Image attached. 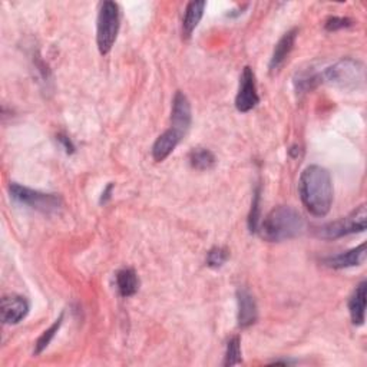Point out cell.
<instances>
[{
    "mask_svg": "<svg viewBox=\"0 0 367 367\" xmlns=\"http://www.w3.org/2000/svg\"><path fill=\"white\" fill-rule=\"evenodd\" d=\"M303 205L314 217H326L333 204V181L330 172L320 165L307 167L299 181Z\"/></svg>",
    "mask_w": 367,
    "mask_h": 367,
    "instance_id": "1",
    "label": "cell"
},
{
    "mask_svg": "<svg viewBox=\"0 0 367 367\" xmlns=\"http://www.w3.org/2000/svg\"><path fill=\"white\" fill-rule=\"evenodd\" d=\"M304 228L303 215L293 207L281 205L266 215L257 231L269 242H281L299 237Z\"/></svg>",
    "mask_w": 367,
    "mask_h": 367,
    "instance_id": "2",
    "label": "cell"
},
{
    "mask_svg": "<svg viewBox=\"0 0 367 367\" xmlns=\"http://www.w3.org/2000/svg\"><path fill=\"white\" fill-rule=\"evenodd\" d=\"M321 83L326 82L331 86L346 89V91H354L360 89L364 85L366 81V72L364 65L360 61L344 58L334 65L324 69L321 73Z\"/></svg>",
    "mask_w": 367,
    "mask_h": 367,
    "instance_id": "3",
    "label": "cell"
},
{
    "mask_svg": "<svg viewBox=\"0 0 367 367\" xmlns=\"http://www.w3.org/2000/svg\"><path fill=\"white\" fill-rule=\"evenodd\" d=\"M120 26V11L115 2L100 4L96 21V45L100 55H108L118 38Z\"/></svg>",
    "mask_w": 367,
    "mask_h": 367,
    "instance_id": "4",
    "label": "cell"
},
{
    "mask_svg": "<svg viewBox=\"0 0 367 367\" xmlns=\"http://www.w3.org/2000/svg\"><path fill=\"white\" fill-rule=\"evenodd\" d=\"M11 197L22 205H26L32 210L41 211L43 214L56 212L62 207V198L56 194H46L38 190H32L16 182L9 185Z\"/></svg>",
    "mask_w": 367,
    "mask_h": 367,
    "instance_id": "5",
    "label": "cell"
},
{
    "mask_svg": "<svg viewBox=\"0 0 367 367\" xmlns=\"http://www.w3.org/2000/svg\"><path fill=\"white\" fill-rule=\"evenodd\" d=\"M367 228V208L364 204L357 207L348 215L329 222L320 228L319 235L326 239H337L350 234L364 232Z\"/></svg>",
    "mask_w": 367,
    "mask_h": 367,
    "instance_id": "6",
    "label": "cell"
},
{
    "mask_svg": "<svg viewBox=\"0 0 367 367\" xmlns=\"http://www.w3.org/2000/svg\"><path fill=\"white\" fill-rule=\"evenodd\" d=\"M260 102V96L257 92V83L254 72L250 66H246L242 69V73L239 76V86L235 96V108L246 113L253 110Z\"/></svg>",
    "mask_w": 367,
    "mask_h": 367,
    "instance_id": "7",
    "label": "cell"
},
{
    "mask_svg": "<svg viewBox=\"0 0 367 367\" xmlns=\"http://www.w3.org/2000/svg\"><path fill=\"white\" fill-rule=\"evenodd\" d=\"M31 310L29 301L24 296L9 294L2 299V307H0V316H2L4 324H18L21 323Z\"/></svg>",
    "mask_w": 367,
    "mask_h": 367,
    "instance_id": "8",
    "label": "cell"
},
{
    "mask_svg": "<svg viewBox=\"0 0 367 367\" xmlns=\"http://www.w3.org/2000/svg\"><path fill=\"white\" fill-rule=\"evenodd\" d=\"M192 120V112H191V103L188 98L178 91L172 99V110H171V128L178 131L185 137L187 131L191 127Z\"/></svg>",
    "mask_w": 367,
    "mask_h": 367,
    "instance_id": "9",
    "label": "cell"
},
{
    "mask_svg": "<svg viewBox=\"0 0 367 367\" xmlns=\"http://www.w3.org/2000/svg\"><path fill=\"white\" fill-rule=\"evenodd\" d=\"M237 304H238V326L241 329H247L253 326L259 319V309L256 299L247 289L237 290Z\"/></svg>",
    "mask_w": 367,
    "mask_h": 367,
    "instance_id": "10",
    "label": "cell"
},
{
    "mask_svg": "<svg viewBox=\"0 0 367 367\" xmlns=\"http://www.w3.org/2000/svg\"><path fill=\"white\" fill-rule=\"evenodd\" d=\"M366 244H360L358 247L351 249L346 253H340L333 257H327L323 260L324 266L334 269V270H341V269H351V267H358L363 266L366 262Z\"/></svg>",
    "mask_w": 367,
    "mask_h": 367,
    "instance_id": "11",
    "label": "cell"
},
{
    "mask_svg": "<svg viewBox=\"0 0 367 367\" xmlns=\"http://www.w3.org/2000/svg\"><path fill=\"white\" fill-rule=\"evenodd\" d=\"M182 138H184V135L180 134L178 131H175L172 128L167 130L154 143L153 158L157 162H162L164 160H167L174 153V150L178 147V144L182 141Z\"/></svg>",
    "mask_w": 367,
    "mask_h": 367,
    "instance_id": "12",
    "label": "cell"
},
{
    "mask_svg": "<svg viewBox=\"0 0 367 367\" xmlns=\"http://www.w3.org/2000/svg\"><path fill=\"white\" fill-rule=\"evenodd\" d=\"M297 33H299L297 29H291L287 33H284L281 36V39L277 42L274 52L272 55V59H270V71L272 72H277L284 65V62L287 61V58L290 56V53L294 48Z\"/></svg>",
    "mask_w": 367,
    "mask_h": 367,
    "instance_id": "13",
    "label": "cell"
},
{
    "mask_svg": "<svg viewBox=\"0 0 367 367\" xmlns=\"http://www.w3.org/2000/svg\"><path fill=\"white\" fill-rule=\"evenodd\" d=\"M366 281H361L348 300V313L354 326H363L366 320Z\"/></svg>",
    "mask_w": 367,
    "mask_h": 367,
    "instance_id": "14",
    "label": "cell"
},
{
    "mask_svg": "<svg viewBox=\"0 0 367 367\" xmlns=\"http://www.w3.org/2000/svg\"><path fill=\"white\" fill-rule=\"evenodd\" d=\"M205 6H207V2H204V0H200V2H190L187 5L184 19H182L184 38H191V35L194 33V31L197 29V26L200 25L204 16Z\"/></svg>",
    "mask_w": 367,
    "mask_h": 367,
    "instance_id": "15",
    "label": "cell"
},
{
    "mask_svg": "<svg viewBox=\"0 0 367 367\" xmlns=\"http://www.w3.org/2000/svg\"><path fill=\"white\" fill-rule=\"evenodd\" d=\"M116 289L122 297H133L140 290V279L133 269H124L116 273Z\"/></svg>",
    "mask_w": 367,
    "mask_h": 367,
    "instance_id": "16",
    "label": "cell"
},
{
    "mask_svg": "<svg viewBox=\"0 0 367 367\" xmlns=\"http://www.w3.org/2000/svg\"><path fill=\"white\" fill-rule=\"evenodd\" d=\"M188 161L191 164V167L194 170L198 171H208L211 168H214V165L217 164L215 155L207 150V148H195L190 153Z\"/></svg>",
    "mask_w": 367,
    "mask_h": 367,
    "instance_id": "17",
    "label": "cell"
},
{
    "mask_svg": "<svg viewBox=\"0 0 367 367\" xmlns=\"http://www.w3.org/2000/svg\"><path fill=\"white\" fill-rule=\"evenodd\" d=\"M320 83H321V75L317 72H301L294 79V85L299 92H310Z\"/></svg>",
    "mask_w": 367,
    "mask_h": 367,
    "instance_id": "18",
    "label": "cell"
},
{
    "mask_svg": "<svg viewBox=\"0 0 367 367\" xmlns=\"http://www.w3.org/2000/svg\"><path fill=\"white\" fill-rule=\"evenodd\" d=\"M62 323H63V314H61V316L55 320V323H53L48 330H45V331L42 333V336L38 338V341H36V344H35V354H36V356L41 354L43 350L48 348V346L51 344V341L53 340V337H55L56 333L59 331Z\"/></svg>",
    "mask_w": 367,
    "mask_h": 367,
    "instance_id": "19",
    "label": "cell"
},
{
    "mask_svg": "<svg viewBox=\"0 0 367 367\" xmlns=\"http://www.w3.org/2000/svg\"><path fill=\"white\" fill-rule=\"evenodd\" d=\"M242 361L241 357V341L238 336H234L228 340L227 343V350H225V358H224V366H237Z\"/></svg>",
    "mask_w": 367,
    "mask_h": 367,
    "instance_id": "20",
    "label": "cell"
},
{
    "mask_svg": "<svg viewBox=\"0 0 367 367\" xmlns=\"http://www.w3.org/2000/svg\"><path fill=\"white\" fill-rule=\"evenodd\" d=\"M260 198H262V188L257 185L253 197V204L249 215V228L252 232H257L260 225Z\"/></svg>",
    "mask_w": 367,
    "mask_h": 367,
    "instance_id": "21",
    "label": "cell"
},
{
    "mask_svg": "<svg viewBox=\"0 0 367 367\" xmlns=\"http://www.w3.org/2000/svg\"><path fill=\"white\" fill-rule=\"evenodd\" d=\"M228 260V252L222 247H214L207 254V266L211 269L222 267Z\"/></svg>",
    "mask_w": 367,
    "mask_h": 367,
    "instance_id": "22",
    "label": "cell"
},
{
    "mask_svg": "<svg viewBox=\"0 0 367 367\" xmlns=\"http://www.w3.org/2000/svg\"><path fill=\"white\" fill-rule=\"evenodd\" d=\"M353 25V21L348 19V18H337V16H333V18H329L327 22H326V29L329 32H334V31H338V29H344V28H350Z\"/></svg>",
    "mask_w": 367,
    "mask_h": 367,
    "instance_id": "23",
    "label": "cell"
},
{
    "mask_svg": "<svg viewBox=\"0 0 367 367\" xmlns=\"http://www.w3.org/2000/svg\"><path fill=\"white\" fill-rule=\"evenodd\" d=\"M56 138H58V141L61 143V145L63 147V150H65L66 154L75 153V145H73V143L71 141L69 137H66V135H63V134H59Z\"/></svg>",
    "mask_w": 367,
    "mask_h": 367,
    "instance_id": "24",
    "label": "cell"
},
{
    "mask_svg": "<svg viewBox=\"0 0 367 367\" xmlns=\"http://www.w3.org/2000/svg\"><path fill=\"white\" fill-rule=\"evenodd\" d=\"M112 190H113V184H108V187L103 190L102 192V197H100V204H106L109 200H110V194H112Z\"/></svg>",
    "mask_w": 367,
    "mask_h": 367,
    "instance_id": "25",
    "label": "cell"
}]
</instances>
